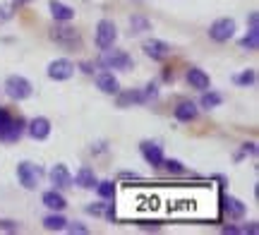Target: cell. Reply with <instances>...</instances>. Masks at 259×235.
I'll return each instance as SVG.
<instances>
[{"label": "cell", "mask_w": 259, "mask_h": 235, "mask_svg": "<svg viewBox=\"0 0 259 235\" xmlns=\"http://www.w3.org/2000/svg\"><path fill=\"white\" fill-rule=\"evenodd\" d=\"M187 82H190V86L199 89V91H204V89H209V86H211L209 75H206L204 70H199V67H190V70H187Z\"/></svg>", "instance_id": "obj_13"}, {"label": "cell", "mask_w": 259, "mask_h": 235, "mask_svg": "<svg viewBox=\"0 0 259 235\" xmlns=\"http://www.w3.org/2000/svg\"><path fill=\"white\" fill-rule=\"evenodd\" d=\"M142 51H144V56H149L151 60H163V58L170 53V46H168L166 41H158V38H149V41H144Z\"/></svg>", "instance_id": "obj_10"}, {"label": "cell", "mask_w": 259, "mask_h": 235, "mask_svg": "<svg viewBox=\"0 0 259 235\" xmlns=\"http://www.w3.org/2000/svg\"><path fill=\"white\" fill-rule=\"evenodd\" d=\"M257 22H259V15L257 12H250V27H257Z\"/></svg>", "instance_id": "obj_34"}, {"label": "cell", "mask_w": 259, "mask_h": 235, "mask_svg": "<svg viewBox=\"0 0 259 235\" xmlns=\"http://www.w3.org/2000/svg\"><path fill=\"white\" fill-rule=\"evenodd\" d=\"M176 118L180 122H192L194 118H197V106H194L192 101H183V104H178Z\"/></svg>", "instance_id": "obj_18"}, {"label": "cell", "mask_w": 259, "mask_h": 235, "mask_svg": "<svg viewBox=\"0 0 259 235\" xmlns=\"http://www.w3.org/2000/svg\"><path fill=\"white\" fill-rule=\"evenodd\" d=\"M254 79H257L254 70H245V72H240V75L233 77V82H235L238 86H252L254 84Z\"/></svg>", "instance_id": "obj_27"}, {"label": "cell", "mask_w": 259, "mask_h": 235, "mask_svg": "<svg viewBox=\"0 0 259 235\" xmlns=\"http://www.w3.org/2000/svg\"><path fill=\"white\" fill-rule=\"evenodd\" d=\"M257 151V144L254 142H250V144H242V154H254Z\"/></svg>", "instance_id": "obj_31"}, {"label": "cell", "mask_w": 259, "mask_h": 235, "mask_svg": "<svg viewBox=\"0 0 259 235\" xmlns=\"http://www.w3.org/2000/svg\"><path fill=\"white\" fill-rule=\"evenodd\" d=\"M12 10H15V5H0V24L12 19V15H15Z\"/></svg>", "instance_id": "obj_30"}, {"label": "cell", "mask_w": 259, "mask_h": 235, "mask_svg": "<svg viewBox=\"0 0 259 235\" xmlns=\"http://www.w3.org/2000/svg\"><path fill=\"white\" fill-rule=\"evenodd\" d=\"M233 34H235V19L233 17L216 19L211 27H209V36H211L216 43H226V41H231Z\"/></svg>", "instance_id": "obj_4"}, {"label": "cell", "mask_w": 259, "mask_h": 235, "mask_svg": "<svg viewBox=\"0 0 259 235\" xmlns=\"http://www.w3.org/2000/svg\"><path fill=\"white\" fill-rule=\"evenodd\" d=\"M0 228H5V230H17V223H12V221H0Z\"/></svg>", "instance_id": "obj_33"}, {"label": "cell", "mask_w": 259, "mask_h": 235, "mask_svg": "<svg viewBox=\"0 0 259 235\" xmlns=\"http://www.w3.org/2000/svg\"><path fill=\"white\" fill-rule=\"evenodd\" d=\"M51 182L56 185V190H67L72 187V173L67 170L65 163H56L51 168Z\"/></svg>", "instance_id": "obj_9"}, {"label": "cell", "mask_w": 259, "mask_h": 235, "mask_svg": "<svg viewBox=\"0 0 259 235\" xmlns=\"http://www.w3.org/2000/svg\"><path fill=\"white\" fill-rule=\"evenodd\" d=\"M41 175H44V170L38 168L36 163H31V161H22L17 166V178L22 182V187L36 190L38 182H41Z\"/></svg>", "instance_id": "obj_3"}, {"label": "cell", "mask_w": 259, "mask_h": 235, "mask_svg": "<svg viewBox=\"0 0 259 235\" xmlns=\"http://www.w3.org/2000/svg\"><path fill=\"white\" fill-rule=\"evenodd\" d=\"M151 29V22L147 17H142V15H135V17H130V36H137V34H144Z\"/></svg>", "instance_id": "obj_19"}, {"label": "cell", "mask_w": 259, "mask_h": 235, "mask_svg": "<svg viewBox=\"0 0 259 235\" xmlns=\"http://www.w3.org/2000/svg\"><path fill=\"white\" fill-rule=\"evenodd\" d=\"M12 120H15V115L10 113V111H5V108H0V142H5Z\"/></svg>", "instance_id": "obj_24"}, {"label": "cell", "mask_w": 259, "mask_h": 235, "mask_svg": "<svg viewBox=\"0 0 259 235\" xmlns=\"http://www.w3.org/2000/svg\"><path fill=\"white\" fill-rule=\"evenodd\" d=\"M51 38L63 48H82V36L72 27H56L51 31Z\"/></svg>", "instance_id": "obj_5"}, {"label": "cell", "mask_w": 259, "mask_h": 235, "mask_svg": "<svg viewBox=\"0 0 259 235\" xmlns=\"http://www.w3.org/2000/svg\"><path fill=\"white\" fill-rule=\"evenodd\" d=\"M72 75H74V63L67 60V58H58V60H53L48 65V77L56 79V82H65V79H70Z\"/></svg>", "instance_id": "obj_7"}, {"label": "cell", "mask_w": 259, "mask_h": 235, "mask_svg": "<svg viewBox=\"0 0 259 235\" xmlns=\"http://www.w3.org/2000/svg\"><path fill=\"white\" fill-rule=\"evenodd\" d=\"M115 38H118V29L113 24L111 19H101L99 24H96V46L106 51V48H111L115 43Z\"/></svg>", "instance_id": "obj_6"}, {"label": "cell", "mask_w": 259, "mask_h": 235, "mask_svg": "<svg viewBox=\"0 0 259 235\" xmlns=\"http://www.w3.org/2000/svg\"><path fill=\"white\" fill-rule=\"evenodd\" d=\"M65 230H70V233H77V235H87L89 233V228L87 226H82V223H79V221H74V223H70V221H67V226H65Z\"/></svg>", "instance_id": "obj_29"}, {"label": "cell", "mask_w": 259, "mask_h": 235, "mask_svg": "<svg viewBox=\"0 0 259 235\" xmlns=\"http://www.w3.org/2000/svg\"><path fill=\"white\" fill-rule=\"evenodd\" d=\"M223 209L231 218H242L247 214V204H242L238 197H226L223 199Z\"/></svg>", "instance_id": "obj_17"}, {"label": "cell", "mask_w": 259, "mask_h": 235, "mask_svg": "<svg viewBox=\"0 0 259 235\" xmlns=\"http://www.w3.org/2000/svg\"><path fill=\"white\" fill-rule=\"evenodd\" d=\"M27 130L36 142H44V139H48V134H51V120L44 118V115H38V118H34V120H29Z\"/></svg>", "instance_id": "obj_11"}, {"label": "cell", "mask_w": 259, "mask_h": 235, "mask_svg": "<svg viewBox=\"0 0 259 235\" xmlns=\"http://www.w3.org/2000/svg\"><path fill=\"white\" fill-rule=\"evenodd\" d=\"M163 166H166V170L168 173H176V175H180V173H185V166L180 163V161H176V159H163Z\"/></svg>", "instance_id": "obj_28"}, {"label": "cell", "mask_w": 259, "mask_h": 235, "mask_svg": "<svg viewBox=\"0 0 259 235\" xmlns=\"http://www.w3.org/2000/svg\"><path fill=\"white\" fill-rule=\"evenodd\" d=\"M15 5H24V3H31V0H12Z\"/></svg>", "instance_id": "obj_35"}, {"label": "cell", "mask_w": 259, "mask_h": 235, "mask_svg": "<svg viewBox=\"0 0 259 235\" xmlns=\"http://www.w3.org/2000/svg\"><path fill=\"white\" fill-rule=\"evenodd\" d=\"M96 86L101 89L103 94H118L120 91V82H118V77L113 72H101L96 77Z\"/></svg>", "instance_id": "obj_12"}, {"label": "cell", "mask_w": 259, "mask_h": 235, "mask_svg": "<svg viewBox=\"0 0 259 235\" xmlns=\"http://www.w3.org/2000/svg\"><path fill=\"white\" fill-rule=\"evenodd\" d=\"M87 211H89V214H96V216H99V214L103 211V204H92V207H87Z\"/></svg>", "instance_id": "obj_32"}, {"label": "cell", "mask_w": 259, "mask_h": 235, "mask_svg": "<svg viewBox=\"0 0 259 235\" xmlns=\"http://www.w3.org/2000/svg\"><path fill=\"white\" fill-rule=\"evenodd\" d=\"M5 91H8L10 99H15V101H24V99H29V96H31L34 86H31V82H29L27 77L10 75L8 79H5Z\"/></svg>", "instance_id": "obj_2"}, {"label": "cell", "mask_w": 259, "mask_h": 235, "mask_svg": "<svg viewBox=\"0 0 259 235\" xmlns=\"http://www.w3.org/2000/svg\"><path fill=\"white\" fill-rule=\"evenodd\" d=\"M65 226H67V218L63 214H48L44 218V228L46 230H65Z\"/></svg>", "instance_id": "obj_22"}, {"label": "cell", "mask_w": 259, "mask_h": 235, "mask_svg": "<svg viewBox=\"0 0 259 235\" xmlns=\"http://www.w3.org/2000/svg\"><path fill=\"white\" fill-rule=\"evenodd\" d=\"M99 65L103 67V70H122V72H127V70H132V58L125 53V51H120V48H106V51H101V56H99Z\"/></svg>", "instance_id": "obj_1"}, {"label": "cell", "mask_w": 259, "mask_h": 235, "mask_svg": "<svg viewBox=\"0 0 259 235\" xmlns=\"http://www.w3.org/2000/svg\"><path fill=\"white\" fill-rule=\"evenodd\" d=\"M22 132H24V120H22V118H15L12 125H10V132H8V137H5V142H17L19 137H22Z\"/></svg>", "instance_id": "obj_25"}, {"label": "cell", "mask_w": 259, "mask_h": 235, "mask_svg": "<svg viewBox=\"0 0 259 235\" xmlns=\"http://www.w3.org/2000/svg\"><path fill=\"white\" fill-rule=\"evenodd\" d=\"M51 15L56 22H70V19H74V10L60 0H51Z\"/></svg>", "instance_id": "obj_16"}, {"label": "cell", "mask_w": 259, "mask_h": 235, "mask_svg": "<svg viewBox=\"0 0 259 235\" xmlns=\"http://www.w3.org/2000/svg\"><path fill=\"white\" fill-rule=\"evenodd\" d=\"M240 48H245V51H257L259 48V27H250V31L240 38Z\"/></svg>", "instance_id": "obj_20"}, {"label": "cell", "mask_w": 259, "mask_h": 235, "mask_svg": "<svg viewBox=\"0 0 259 235\" xmlns=\"http://www.w3.org/2000/svg\"><path fill=\"white\" fill-rule=\"evenodd\" d=\"M41 202H44V207H48L51 211H63V209L67 207V199H65L58 190H48V192H44Z\"/></svg>", "instance_id": "obj_15"}, {"label": "cell", "mask_w": 259, "mask_h": 235, "mask_svg": "<svg viewBox=\"0 0 259 235\" xmlns=\"http://www.w3.org/2000/svg\"><path fill=\"white\" fill-rule=\"evenodd\" d=\"M74 185H79L82 190H94L96 187V182H99V178H96V173H94L92 168H87V166H82V168L77 170V175L72 178Z\"/></svg>", "instance_id": "obj_14"}, {"label": "cell", "mask_w": 259, "mask_h": 235, "mask_svg": "<svg viewBox=\"0 0 259 235\" xmlns=\"http://www.w3.org/2000/svg\"><path fill=\"white\" fill-rule=\"evenodd\" d=\"M120 94V91H118ZM147 99H144V91H125V94L118 96V106L125 108L127 104H144Z\"/></svg>", "instance_id": "obj_23"}, {"label": "cell", "mask_w": 259, "mask_h": 235, "mask_svg": "<svg viewBox=\"0 0 259 235\" xmlns=\"http://www.w3.org/2000/svg\"><path fill=\"white\" fill-rule=\"evenodd\" d=\"M96 192L101 199H113L115 197V185L111 180H103V182H96Z\"/></svg>", "instance_id": "obj_26"}, {"label": "cell", "mask_w": 259, "mask_h": 235, "mask_svg": "<svg viewBox=\"0 0 259 235\" xmlns=\"http://www.w3.org/2000/svg\"><path fill=\"white\" fill-rule=\"evenodd\" d=\"M139 151H142L144 161L151 163L154 168H161V166H163V149L158 147L156 142H142V144H139Z\"/></svg>", "instance_id": "obj_8"}, {"label": "cell", "mask_w": 259, "mask_h": 235, "mask_svg": "<svg viewBox=\"0 0 259 235\" xmlns=\"http://www.w3.org/2000/svg\"><path fill=\"white\" fill-rule=\"evenodd\" d=\"M221 104H223V96L221 94H216V91H206V89H204L202 99H199V106H202V108L211 111V108H219Z\"/></svg>", "instance_id": "obj_21"}]
</instances>
